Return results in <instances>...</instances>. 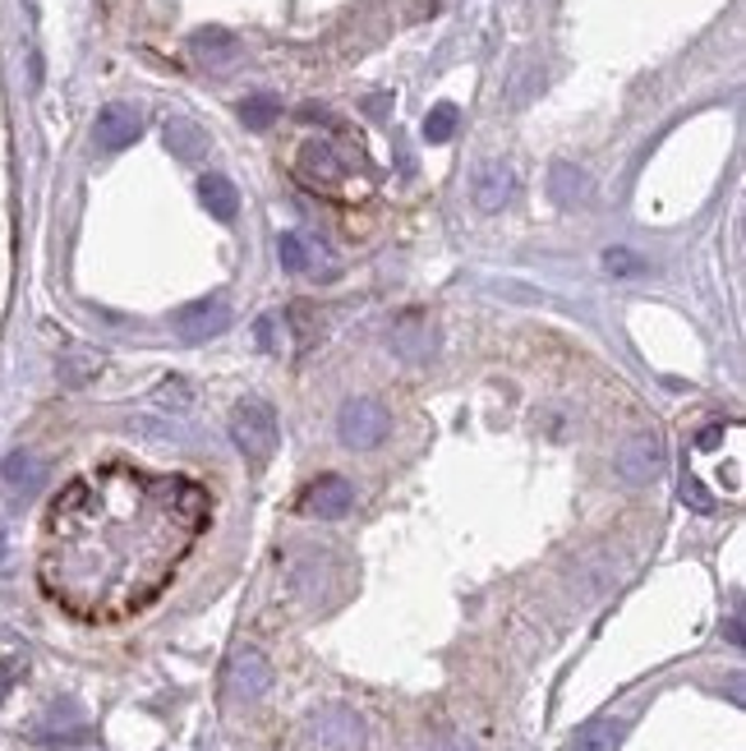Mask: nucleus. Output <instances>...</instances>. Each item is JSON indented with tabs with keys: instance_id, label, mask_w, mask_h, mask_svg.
<instances>
[{
	"instance_id": "obj_1",
	"label": "nucleus",
	"mask_w": 746,
	"mask_h": 751,
	"mask_svg": "<svg viewBox=\"0 0 746 751\" xmlns=\"http://www.w3.org/2000/svg\"><path fill=\"white\" fill-rule=\"evenodd\" d=\"M208 512V489L185 475H148L125 461L79 475L42 525V590L88 623L139 613L171 586Z\"/></svg>"
},
{
	"instance_id": "obj_2",
	"label": "nucleus",
	"mask_w": 746,
	"mask_h": 751,
	"mask_svg": "<svg viewBox=\"0 0 746 751\" xmlns=\"http://www.w3.org/2000/svg\"><path fill=\"white\" fill-rule=\"evenodd\" d=\"M231 443L245 452V461L263 466V461L277 452V415H272V406L258 402V396L240 402V406L231 411Z\"/></svg>"
},
{
	"instance_id": "obj_3",
	"label": "nucleus",
	"mask_w": 746,
	"mask_h": 751,
	"mask_svg": "<svg viewBox=\"0 0 746 751\" xmlns=\"http://www.w3.org/2000/svg\"><path fill=\"white\" fill-rule=\"evenodd\" d=\"M387 429H392V415H387V406L378 402V396H350V402L341 406V415H337V438L350 452L378 448L387 438Z\"/></svg>"
},
{
	"instance_id": "obj_4",
	"label": "nucleus",
	"mask_w": 746,
	"mask_h": 751,
	"mask_svg": "<svg viewBox=\"0 0 746 751\" xmlns=\"http://www.w3.org/2000/svg\"><path fill=\"white\" fill-rule=\"evenodd\" d=\"M171 327H175V337L189 342V346H203L212 337H222L226 327H231V304L222 296H203V300H189L180 304L171 314Z\"/></svg>"
},
{
	"instance_id": "obj_5",
	"label": "nucleus",
	"mask_w": 746,
	"mask_h": 751,
	"mask_svg": "<svg viewBox=\"0 0 746 751\" xmlns=\"http://www.w3.org/2000/svg\"><path fill=\"white\" fill-rule=\"evenodd\" d=\"M664 466H668L664 443H660V434H650V429H636L618 448V475L627 484H654L664 475Z\"/></svg>"
},
{
	"instance_id": "obj_6",
	"label": "nucleus",
	"mask_w": 746,
	"mask_h": 751,
	"mask_svg": "<svg viewBox=\"0 0 746 751\" xmlns=\"http://www.w3.org/2000/svg\"><path fill=\"white\" fill-rule=\"evenodd\" d=\"M226 696L231 701H258L263 692L272 688V665L268 655L254 650V646H240L231 659H226Z\"/></svg>"
},
{
	"instance_id": "obj_7",
	"label": "nucleus",
	"mask_w": 746,
	"mask_h": 751,
	"mask_svg": "<svg viewBox=\"0 0 746 751\" xmlns=\"http://www.w3.org/2000/svg\"><path fill=\"white\" fill-rule=\"evenodd\" d=\"M470 198L479 212H502L516 198V171L508 162H479L470 175Z\"/></svg>"
},
{
	"instance_id": "obj_8",
	"label": "nucleus",
	"mask_w": 746,
	"mask_h": 751,
	"mask_svg": "<svg viewBox=\"0 0 746 751\" xmlns=\"http://www.w3.org/2000/svg\"><path fill=\"white\" fill-rule=\"evenodd\" d=\"M143 135V120H139V112L129 102H106L102 112H97V125H93V143L102 148V152H120V148H129Z\"/></svg>"
},
{
	"instance_id": "obj_9",
	"label": "nucleus",
	"mask_w": 746,
	"mask_h": 751,
	"mask_svg": "<svg viewBox=\"0 0 746 751\" xmlns=\"http://www.w3.org/2000/svg\"><path fill=\"white\" fill-rule=\"evenodd\" d=\"M350 507H355V489H350L346 475H318L310 489H304V512L318 521H341Z\"/></svg>"
},
{
	"instance_id": "obj_10",
	"label": "nucleus",
	"mask_w": 746,
	"mask_h": 751,
	"mask_svg": "<svg viewBox=\"0 0 746 751\" xmlns=\"http://www.w3.org/2000/svg\"><path fill=\"white\" fill-rule=\"evenodd\" d=\"M314 742L327 751H355L364 742V724L346 705H327L323 715H314Z\"/></svg>"
},
{
	"instance_id": "obj_11",
	"label": "nucleus",
	"mask_w": 746,
	"mask_h": 751,
	"mask_svg": "<svg viewBox=\"0 0 746 751\" xmlns=\"http://www.w3.org/2000/svg\"><path fill=\"white\" fill-rule=\"evenodd\" d=\"M433 346H438L433 323H429V314H420V309H410V314H401L392 323V350H397L401 360H429Z\"/></svg>"
},
{
	"instance_id": "obj_12",
	"label": "nucleus",
	"mask_w": 746,
	"mask_h": 751,
	"mask_svg": "<svg viewBox=\"0 0 746 751\" xmlns=\"http://www.w3.org/2000/svg\"><path fill=\"white\" fill-rule=\"evenodd\" d=\"M548 198L558 208H581L590 198V175L576 162H553L548 166Z\"/></svg>"
},
{
	"instance_id": "obj_13",
	"label": "nucleus",
	"mask_w": 746,
	"mask_h": 751,
	"mask_svg": "<svg viewBox=\"0 0 746 751\" xmlns=\"http://www.w3.org/2000/svg\"><path fill=\"white\" fill-rule=\"evenodd\" d=\"M162 139H166V148H171V158H180V162H199V158H208V135L199 125H194L189 116H171L166 125H162Z\"/></svg>"
},
{
	"instance_id": "obj_14",
	"label": "nucleus",
	"mask_w": 746,
	"mask_h": 751,
	"mask_svg": "<svg viewBox=\"0 0 746 751\" xmlns=\"http://www.w3.org/2000/svg\"><path fill=\"white\" fill-rule=\"evenodd\" d=\"M300 175H304L310 185H318V189H333V185L341 181V158H337V152L327 148V143L314 139V143L300 148Z\"/></svg>"
},
{
	"instance_id": "obj_15",
	"label": "nucleus",
	"mask_w": 746,
	"mask_h": 751,
	"mask_svg": "<svg viewBox=\"0 0 746 751\" xmlns=\"http://www.w3.org/2000/svg\"><path fill=\"white\" fill-rule=\"evenodd\" d=\"M199 198H203V208L217 217V222H235V212H240V189H235L231 175L208 171L203 181H199Z\"/></svg>"
},
{
	"instance_id": "obj_16",
	"label": "nucleus",
	"mask_w": 746,
	"mask_h": 751,
	"mask_svg": "<svg viewBox=\"0 0 746 751\" xmlns=\"http://www.w3.org/2000/svg\"><path fill=\"white\" fill-rule=\"evenodd\" d=\"M189 51H194V60H203V65H231L235 51H240V42H235L231 28L208 24V28H199L189 37Z\"/></svg>"
},
{
	"instance_id": "obj_17",
	"label": "nucleus",
	"mask_w": 746,
	"mask_h": 751,
	"mask_svg": "<svg viewBox=\"0 0 746 751\" xmlns=\"http://www.w3.org/2000/svg\"><path fill=\"white\" fill-rule=\"evenodd\" d=\"M622 738H627V719L604 715V719H590V724L581 728L576 742H572V751H618Z\"/></svg>"
},
{
	"instance_id": "obj_18",
	"label": "nucleus",
	"mask_w": 746,
	"mask_h": 751,
	"mask_svg": "<svg viewBox=\"0 0 746 751\" xmlns=\"http://www.w3.org/2000/svg\"><path fill=\"white\" fill-rule=\"evenodd\" d=\"M277 116H281V102L272 93H249L245 102H240V120H245V129H254V135L272 129Z\"/></svg>"
},
{
	"instance_id": "obj_19",
	"label": "nucleus",
	"mask_w": 746,
	"mask_h": 751,
	"mask_svg": "<svg viewBox=\"0 0 746 751\" xmlns=\"http://www.w3.org/2000/svg\"><path fill=\"white\" fill-rule=\"evenodd\" d=\"M37 480H42V466H37V457L33 452H10L5 457V484L10 489H37Z\"/></svg>"
},
{
	"instance_id": "obj_20",
	"label": "nucleus",
	"mask_w": 746,
	"mask_h": 751,
	"mask_svg": "<svg viewBox=\"0 0 746 751\" xmlns=\"http://www.w3.org/2000/svg\"><path fill=\"white\" fill-rule=\"evenodd\" d=\"M277 263H281L287 273H310L314 254H310V245H304V235H295V231L277 235Z\"/></svg>"
},
{
	"instance_id": "obj_21",
	"label": "nucleus",
	"mask_w": 746,
	"mask_h": 751,
	"mask_svg": "<svg viewBox=\"0 0 746 751\" xmlns=\"http://www.w3.org/2000/svg\"><path fill=\"white\" fill-rule=\"evenodd\" d=\"M456 120H461L456 102H438L433 112L424 116V139H429V143H447V139L456 135Z\"/></svg>"
},
{
	"instance_id": "obj_22",
	"label": "nucleus",
	"mask_w": 746,
	"mask_h": 751,
	"mask_svg": "<svg viewBox=\"0 0 746 751\" xmlns=\"http://www.w3.org/2000/svg\"><path fill=\"white\" fill-rule=\"evenodd\" d=\"M254 337L268 356H281V350H287V323H281V314H263L254 323Z\"/></svg>"
},
{
	"instance_id": "obj_23",
	"label": "nucleus",
	"mask_w": 746,
	"mask_h": 751,
	"mask_svg": "<svg viewBox=\"0 0 746 751\" xmlns=\"http://www.w3.org/2000/svg\"><path fill=\"white\" fill-rule=\"evenodd\" d=\"M604 268H608L613 277H636V273H645V258H636L631 250L613 245V250H604Z\"/></svg>"
},
{
	"instance_id": "obj_24",
	"label": "nucleus",
	"mask_w": 746,
	"mask_h": 751,
	"mask_svg": "<svg viewBox=\"0 0 746 751\" xmlns=\"http://www.w3.org/2000/svg\"><path fill=\"white\" fill-rule=\"evenodd\" d=\"M683 502L691 507V512H714V498H710L706 489H700V480H696V475H687V480H683Z\"/></svg>"
},
{
	"instance_id": "obj_25",
	"label": "nucleus",
	"mask_w": 746,
	"mask_h": 751,
	"mask_svg": "<svg viewBox=\"0 0 746 751\" xmlns=\"http://www.w3.org/2000/svg\"><path fill=\"white\" fill-rule=\"evenodd\" d=\"M719 438H723V425H710L706 434L696 438V448H706V452H710V448H719Z\"/></svg>"
},
{
	"instance_id": "obj_26",
	"label": "nucleus",
	"mask_w": 746,
	"mask_h": 751,
	"mask_svg": "<svg viewBox=\"0 0 746 751\" xmlns=\"http://www.w3.org/2000/svg\"><path fill=\"white\" fill-rule=\"evenodd\" d=\"M10 682H14V665H5V659H0V701L10 696Z\"/></svg>"
},
{
	"instance_id": "obj_27",
	"label": "nucleus",
	"mask_w": 746,
	"mask_h": 751,
	"mask_svg": "<svg viewBox=\"0 0 746 751\" xmlns=\"http://www.w3.org/2000/svg\"><path fill=\"white\" fill-rule=\"evenodd\" d=\"M728 640H733V646H742V617H728Z\"/></svg>"
},
{
	"instance_id": "obj_28",
	"label": "nucleus",
	"mask_w": 746,
	"mask_h": 751,
	"mask_svg": "<svg viewBox=\"0 0 746 751\" xmlns=\"http://www.w3.org/2000/svg\"><path fill=\"white\" fill-rule=\"evenodd\" d=\"M5 548H10V544H5V530H0V571L10 567V563H5Z\"/></svg>"
}]
</instances>
